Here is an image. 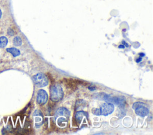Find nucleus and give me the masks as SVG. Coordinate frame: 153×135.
<instances>
[{
	"label": "nucleus",
	"instance_id": "obj_1",
	"mask_svg": "<svg viewBox=\"0 0 153 135\" xmlns=\"http://www.w3.org/2000/svg\"><path fill=\"white\" fill-rule=\"evenodd\" d=\"M50 99L53 102L61 101L64 96V92L62 88L59 85H52L50 88Z\"/></svg>",
	"mask_w": 153,
	"mask_h": 135
},
{
	"label": "nucleus",
	"instance_id": "obj_2",
	"mask_svg": "<svg viewBox=\"0 0 153 135\" xmlns=\"http://www.w3.org/2000/svg\"><path fill=\"white\" fill-rule=\"evenodd\" d=\"M103 99L111 104H116L120 107H123L125 105L126 100L123 96H112L109 95L105 94L103 96Z\"/></svg>",
	"mask_w": 153,
	"mask_h": 135
},
{
	"label": "nucleus",
	"instance_id": "obj_3",
	"mask_svg": "<svg viewBox=\"0 0 153 135\" xmlns=\"http://www.w3.org/2000/svg\"><path fill=\"white\" fill-rule=\"evenodd\" d=\"M132 108L135 110L136 114L141 117H145L149 114L148 108L145 106L144 103L141 102H136L134 103Z\"/></svg>",
	"mask_w": 153,
	"mask_h": 135
},
{
	"label": "nucleus",
	"instance_id": "obj_4",
	"mask_svg": "<svg viewBox=\"0 0 153 135\" xmlns=\"http://www.w3.org/2000/svg\"><path fill=\"white\" fill-rule=\"evenodd\" d=\"M34 83L38 88H43L46 86L49 83V80L46 75L43 73H38L33 77Z\"/></svg>",
	"mask_w": 153,
	"mask_h": 135
},
{
	"label": "nucleus",
	"instance_id": "obj_5",
	"mask_svg": "<svg viewBox=\"0 0 153 135\" xmlns=\"http://www.w3.org/2000/svg\"><path fill=\"white\" fill-rule=\"evenodd\" d=\"M114 106L112 104L107 103L103 104L101 106L100 109V114L103 116H108V115L111 114V113L114 111Z\"/></svg>",
	"mask_w": 153,
	"mask_h": 135
},
{
	"label": "nucleus",
	"instance_id": "obj_6",
	"mask_svg": "<svg viewBox=\"0 0 153 135\" xmlns=\"http://www.w3.org/2000/svg\"><path fill=\"white\" fill-rule=\"evenodd\" d=\"M48 96L47 93L44 89H40L38 90L37 93V96H36V102L40 105H44L47 103L48 101Z\"/></svg>",
	"mask_w": 153,
	"mask_h": 135
},
{
	"label": "nucleus",
	"instance_id": "obj_7",
	"mask_svg": "<svg viewBox=\"0 0 153 135\" xmlns=\"http://www.w3.org/2000/svg\"><path fill=\"white\" fill-rule=\"evenodd\" d=\"M69 117H70V111L64 107L59 108L56 111L55 117L56 118H64L68 119Z\"/></svg>",
	"mask_w": 153,
	"mask_h": 135
},
{
	"label": "nucleus",
	"instance_id": "obj_8",
	"mask_svg": "<svg viewBox=\"0 0 153 135\" xmlns=\"http://www.w3.org/2000/svg\"><path fill=\"white\" fill-rule=\"evenodd\" d=\"M7 51L9 53L12 54L13 57H17V56L21 54V52L19 49L16 48H10L7 49Z\"/></svg>",
	"mask_w": 153,
	"mask_h": 135
},
{
	"label": "nucleus",
	"instance_id": "obj_9",
	"mask_svg": "<svg viewBox=\"0 0 153 135\" xmlns=\"http://www.w3.org/2000/svg\"><path fill=\"white\" fill-rule=\"evenodd\" d=\"M86 116V114L84 111H79L77 112L75 114V119L76 121H79L80 123L81 120H83V117Z\"/></svg>",
	"mask_w": 153,
	"mask_h": 135
},
{
	"label": "nucleus",
	"instance_id": "obj_10",
	"mask_svg": "<svg viewBox=\"0 0 153 135\" xmlns=\"http://www.w3.org/2000/svg\"><path fill=\"white\" fill-rule=\"evenodd\" d=\"M8 44V39L6 37H0V47L4 48L6 47Z\"/></svg>",
	"mask_w": 153,
	"mask_h": 135
},
{
	"label": "nucleus",
	"instance_id": "obj_11",
	"mask_svg": "<svg viewBox=\"0 0 153 135\" xmlns=\"http://www.w3.org/2000/svg\"><path fill=\"white\" fill-rule=\"evenodd\" d=\"M13 44H14V45L15 46H17V47L21 46L22 45V39L19 37H15L14 39H13Z\"/></svg>",
	"mask_w": 153,
	"mask_h": 135
},
{
	"label": "nucleus",
	"instance_id": "obj_12",
	"mask_svg": "<svg viewBox=\"0 0 153 135\" xmlns=\"http://www.w3.org/2000/svg\"><path fill=\"white\" fill-rule=\"evenodd\" d=\"M7 32H8V34H9L10 36H13V35H14V30H13L12 29H10V28L9 29V30H8Z\"/></svg>",
	"mask_w": 153,
	"mask_h": 135
},
{
	"label": "nucleus",
	"instance_id": "obj_13",
	"mask_svg": "<svg viewBox=\"0 0 153 135\" xmlns=\"http://www.w3.org/2000/svg\"><path fill=\"white\" fill-rule=\"evenodd\" d=\"M93 113L94 114L98 115V116H99V115H100V111H99V109H96L95 110V112H93Z\"/></svg>",
	"mask_w": 153,
	"mask_h": 135
},
{
	"label": "nucleus",
	"instance_id": "obj_14",
	"mask_svg": "<svg viewBox=\"0 0 153 135\" xmlns=\"http://www.w3.org/2000/svg\"><path fill=\"white\" fill-rule=\"evenodd\" d=\"M89 89L90 90H94V89H95V87H93V86H90L89 87Z\"/></svg>",
	"mask_w": 153,
	"mask_h": 135
},
{
	"label": "nucleus",
	"instance_id": "obj_15",
	"mask_svg": "<svg viewBox=\"0 0 153 135\" xmlns=\"http://www.w3.org/2000/svg\"><path fill=\"white\" fill-rule=\"evenodd\" d=\"M123 42V44H124V45H125L126 46V47H128V46H129V45H128V44H127V43H126V42H125V41H123V42Z\"/></svg>",
	"mask_w": 153,
	"mask_h": 135
},
{
	"label": "nucleus",
	"instance_id": "obj_16",
	"mask_svg": "<svg viewBox=\"0 0 153 135\" xmlns=\"http://www.w3.org/2000/svg\"><path fill=\"white\" fill-rule=\"evenodd\" d=\"M141 60H142V58H139V59H137V60H136V62H141Z\"/></svg>",
	"mask_w": 153,
	"mask_h": 135
},
{
	"label": "nucleus",
	"instance_id": "obj_17",
	"mask_svg": "<svg viewBox=\"0 0 153 135\" xmlns=\"http://www.w3.org/2000/svg\"><path fill=\"white\" fill-rule=\"evenodd\" d=\"M119 47V48H125V46H124V45H120Z\"/></svg>",
	"mask_w": 153,
	"mask_h": 135
},
{
	"label": "nucleus",
	"instance_id": "obj_18",
	"mask_svg": "<svg viewBox=\"0 0 153 135\" xmlns=\"http://www.w3.org/2000/svg\"><path fill=\"white\" fill-rule=\"evenodd\" d=\"M139 55H140L141 57H144V56H145V54H144V53H140V54H139Z\"/></svg>",
	"mask_w": 153,
	"mask_h": 135
},
{
	"label": "nucleus",
	"instance_id": "obj_19",
	"mask_svg": "<svg viewBox=\"0 0 153 135\" xmlns=\"http://www.w3.org/2000/svg\"><path fill=\"white\" fill-rule=\"evenodd\" d=\"M1 16H2V12H1V10H0V19H1Z\"/></svg>",
	"mask_w": 153,
	"mask_h": 135
}]
</instances>
